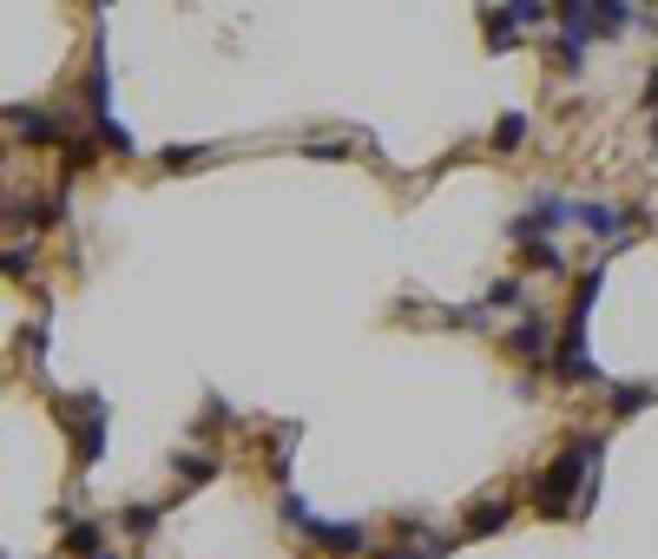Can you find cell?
<instances>
[{"label":"cell","mask_w":658,"mask_h":559,"mask_svg":"<svg viewBox=\"0 0 658 559\" xmlns=\"http://www.w3.org/2000/svg\"><path fill=\"white\" fill-rule=\"evenodd\" d=\"M86 105H92V125L112 152H132L138 138L112 119V72H105V33H92V72H86Z\"/></svg>","instance_id":"obj_3"},{"label":"cell","mask_w":658,"mask_h":559,"mask_svg":"<svg viewBox=\"0 0 658 559\" xmlns=\"http://www.w3.org/2000/svg\"><path fill=\"white\" fill-rule=\"evenodd\" d=\"M626 20H633V7H626V0H600V7H587V0H567V7H560V26H567L580 46H587V40H613Z\"/></svg>","instance_id":"obj_4"},{"label":"cell","mask_w":658,"mask_h":559,"mask_svg":"<svg viewBox=\"0 0 658 559\" xmlns=\"http://www.w3.org/2000/svg\"><path fill=\"white\" fill-rule=\"evenodd\" d=\"M494 145H501V152H521V145H527V119H521V112H501Z\"/></svg>","instance_id":"obj_20"},{"label":"cell","mask_w":658,"mask_h":559,"mask_svg":"<svg viewBox=\"0 0 658 559\" xmlns=\"http://www.w3.org/2000/svg\"><path fill=\"white\" fill-rule=\"evenodd\" d=\"M86 165H92V138H86V132H73V138L59 145V171L73 178V171H86Z\"/></svg>","instance_id":"obj_16"},{"label":"cell","mask_w":658,"mask_h":559,"mask_svg":"<svg viewBox=\"0 0 658 559\" xmlns=\"http://www.w3.org/2000/svg\"><path fill=\"white\" fill-rule=\"evenodd\" d=\"M211 158V145H171L165 152V171H185V165H204Z\"/></svg>","instance_id":"obj_24"},{"label":"cell","mask_w":658,"mask_h":559,"mask_svg":"<svg viewBox=\"0 0 658 559\" xmlns=\"http://www.w3.org/2000/svg\"><path fill=\"white\" fill-rule=\"evenodd\" d=\"M501 349H508L514 362H540V356H547V323H540V316H527V323H514V329L501 336Z\"/></svg>","instance_id":"obj_9"},{"label":"cell","mask_w":658,"mask_h":559,"mask_svg":"<svg viewBox=\"0 0 658 559\" xmlns=\"http://www.w3.org/2000/svg\"><path fill=\"white\" fill-rule=\"evenodd\" d=\"M283 521H290L297 534H310V521H316V514H310V501H303L297 488H283Z\"/></svg>","instance_id":"obj_22"},{"label":"cell","mask_w":658,"mask_h":559,"mask_svg":"<svg viewBox=\"0 0 658 559\" xmlns=\"http://www.w3.org/2000/svg\"><path fill=\"white\" fill-rule=\"evenodd\" d=\"M521 257H527V270H554V277H567V257H560V244H521Z\"/></svg>","instance_id":"obj_15"},{"label":"cell","mask_w":658,"mask_h":559,"mask_svg":"<svg viewBox=\"0 0 658 559\" xmlns=\"http://www.w3.org/2000/svg\"><path fill=\"white\" fill-rule=\"evenodd\" d=\"M606 402H613V415L626 422V415L653 409V402H658V389H633V382H613V389H606Z\"/></svg>","instance_id":"obj_13"},{"label":"cell","mask_w":658,"mask_h":559,"mask_svg":"<svg viewBox=\"0 0 658 559\" xmlns=\"http://www.w3.org/2000/svg\"><path fill=\"white\" fill-rule=\"evenodd\" d=\"M105 395H73L66 402V422H73V441H79V468H99L105 455Z\"/></svg>","instance_id":"obj_5"},{"label":"cell","mask_w":658,"mask_h":559,"mask_svg":"<svg viewBox=\"0 0 658 559\" xmlns=\"http://www.w3.org/2000/svg\"><path fill=\"white\" fill-rule=\"evenodd\" d=\"M119 527H125V534L138 540V534H152V527H158V507H152V501H132V507L119 514Z\"/></svg>","instance_id":"obj_21"},{"label":"cell","mask_w":658,"mask_h":559,"mask_svg":"<svg viewBox=\"0 0 658 559\" xmlns=\"http://www.w3.org/2000/svg\"><path fill=\"white\" fill-rule=\"evenodd\" d=\"M488 310H527V283H521V277H501V283L488 290Z\"/></svg>","instance_id":"obj_17"},{"label":"cell","mask_w":658,"mask_h":559,"mask_svg":"<svg viewBox=\"0 0 658 559\" xmlns=\"http://www.w3.org/2000/svg\"><path fill=\"white\" fill-rule=\"evenodd\" d=\"M554 59H560L567 72H580V59H587V46H580L573 33H554Z\"/></svg>","instance_id":"obj_23"},{"label":"cell","mask_w":658,"mask_h":559,"mask_svg":"<svg viewBox=\"0 0 658 559\" xmlns=\"http://www.w3.org/2000/svg\"><path fill=\"white\" fill-rule=\"evenodd\" d=\"M646 105H653V119H658V72L646 79Z\"/></svg>","instance_id":"obj_28"},{"label":"cell","mask_w":658,"mask_h":559,"mask_svg":"<svg viewBox=\"0 0 658 559\" xmlns=\"http://www.w3.org/2000/svg\"><path fill=\"white\" fill-rule=\"evenodd\" d=\"M171 474H178L185 488H204V481L218 474V455H178V461H171Z\"/></svg>","instance_id":"obj_14"},{"label":"cell","mask_w":658,"mask_h":559,"mask_svg":"<svg viewBox=\"0 0 658 559\" xmlns=\"http://www.w3.org/2000/svg\"><path fill=\"white\" fill-rule=\"evenodd\" d=\"M99 559H119V554H99Z\"/></svg>","instance_id":"obj_29"},{"label":"cell","mask_w":658,"mask_h":559,"mask_svg":"<svg viewBox=\"0 0 658 559\" xmlns=\"http://www.w3.org/2000/svg\"><path fill=\"white\" fill-rule=\"evenodd\" d=\"M508 521H514V494H494V501H481V507L461 521V534H468V540H488V534H501Z\"/></svg>","instance_id":"obj_10"},{"label":"cell","mask_w":658,"mask_h":559,"mask_svg":"<svg viewBox=\"0 0 658 559\" xmlns=\"http://www.w3.org/2000/svg\"><path fill=\"white\" fill-rule=\"evenodd\" d=\"M303 158H349V138H310Z\"/></svg>","instance_id":"obj_26"},{"label":"cell","mask_w":658,"mask_h":559,"mask_svg":"<svg viewBox=\"0 0 658 559\" xmlns=\"http://www.w3.org/2000/svg\"><path fill=\"white\" fill-rule=\"evenodd\" d=\"M316 554H336V559H356L369 547V534L363 527H349V521H310V534H303Z\"/></svg>","instance_id":"obj_7"},{"label":"cell","mask_w":658,"mask_h":559,"mask_svg":"<svg viewBox=\"0 0 658 559\" xmlns=\"http://www.w3.org/2000/svg\"><path fill=\"white\" fill-rule=\"evenodd\" d=\"M600 455H606V435H573L534 481V507L547 521H580L600 494Z\"/></svg>","instance_id":"obj_1"},{"label":"cell","mask_w":658,"mask_h":559,"mask_svg":"<svg viewBox=\"0 0 658 559\" xmlns=\"http://www.w3.org/2000/svg\"><path fill=\"white\" fill-rule=\"evenodd\" d=\"M20 356H26V362H46V323H26V329H20Z\"/></svg>","instance_id":"obj_25"},{"label":"cell","mask_w":658,"mask_h":559,"mask_svg":"<svg viewBox=\"0 0 658 559\" xmlns=\"http://www.w3.org/2000/svg\"><path fill=\"white\" fill-rule=\"evenodd\" d=\"M653 138H658V119H653Z\"/></svg>","instance_id":"obj_30"},{"label":"cell","mask_w":658,"mask_h":559,"mask_svg":"<svg viewBox=\"0 0 658 559\" xmlns=\"http://www.w3.org/2000/svg\"><path fill=\"white\" fill-rule=\"evenodd\" d=\"M26 270H33V244H13L7 250V277H26Z\"/></svg>","instance_id":"obj_27"},{"label":"cell","mask_w":658,"mask_h":559,"mask_svg":"<svg viewBox=\"0 0 658 559\" xmlns=\"http://www.w3.org/2000/svg\"><path fill=\"white\" fill-rule=\"evenodd\" d=\"M481 26H488V53H508V46H521V7H488L481 13Z\"/></svg>","instance_id":"obj_11"},{"label":"cell","mask_w":658,"mask_h":559,"mask_svg":"<svg viewBox=\"0 0 658 559\" xmlns=\"http://www.w3.org/2000/svg\"><path fill=\"white\" fill-rule=\"evenodd\" d=\"M600 283H606V270L593 264L580 283H573V303H567V329H560V349H554V382H600V369H593V356H587V323H593V297H600Z\"/></svg>","instance_id":"obj_2"},{"label":"cell","mask_w":658,"mask_h":559,"mask_svg":"<svg viewBox=\"0 0 658 559\" xmlns=\"http://www.w3.org/2000/svg\"><path fill=\"white\" fill-rule=\"evenodd\" d=\"M66 554H79V559H99V554H105V547H99V527H92V521L66 527Z\"/></svg>","instance_id":"obj_18"},{"label":"cell","mask_w":658,"mask_h":559,"mask_svg":"<svg viewBox=\"0 0 658 559\" xmlns=\"http://www.w3.org/2000/svg\"><path fill=\"white\" fill-rule=\"evenodd\" d=\"M7 125L26 138V145H66V132H59V119H46V112H26V105H7Z\"/></svg>","instance_id":"obj_8"},{"label":"cell","mask_w":658,"mask_h":559,"mask_svg":"<svg viewBox=\"0 0 658 559\" xmlns=\"http://www.w3.org/2000/svg\"><path fill=\"white\" fill-rule=\"evenodd\" d=\"M376 559H448V540L428 534V540H415V547H382Z\"/></svg>","instance_id":"obj_19"},{"label":"cell","mask_w":658,"mask_h":559,"mask_svg":"<svg viewBox=\"0 0 658 559\" xmlns=\"http://www.w3.org/2000/svg\"><path fill=\"white\" fill-rule=\"evenodd\" d=\"M573 224H587L593 237H620V231H626V211H620V204H573Z\"/></svg>","instance_id":"obj_12"},{"label":"cell","mask_w":658,"mask_h":559,"mask_svg":"<svg viewBox=\"0 0 658 559\" xmlns=\"http://www.w3.org/2000/svg\"><path fill=\"white\" fill-rule=\"evenodd\" d=\"M567 217H573V204H567V198H554V191H540V198L514 217V237H521V244H540V237H547V231H560Z\"/></svg>","instance_id":"obj_6"}]
</instances>
